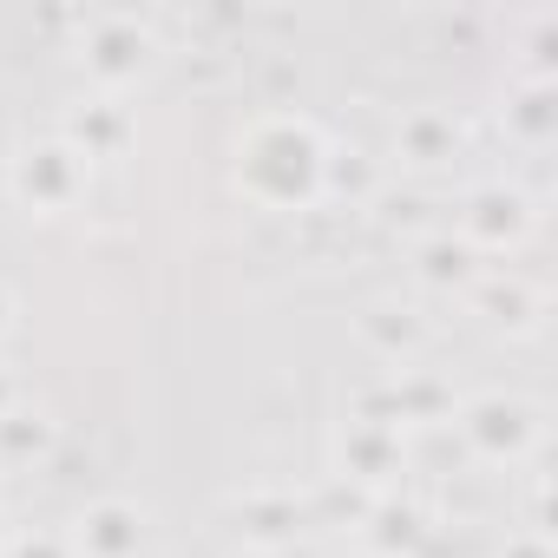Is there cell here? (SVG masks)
Returning <instances> with one entry per match:
<instances>
[{
  "instance_id": "obj_1",
  "label": "cell",
  "mask_w": 558,
  "mask_h": 558,
  "mask_svg": "<svg viewBox=\"0 0 558 558\" xmlns=\"http://www.w3.org/2000/svg\"><path fill=\"white\" fill-rule=\"evenodd\" d=\"M473 434L486 440V453H512V447L525 440V408H512V401H486V408H473Z\"/></svg>"
},
{
  "instance_id": "obj_2",
  "label": "cell",
  "mask_w": 558,
  "mask_h": 558,
  "mask_svg": "<svg viewBox=\"0 0 558 558\" xmlns=\"http://www.w3.org/2000/svg\"><path fill=\"white\" fill-rule=\"evenodd\" d=\"M86 538H93V551H99V558H125V551L138 545V525H132V512L106 506V512H93V519H86Z\"/></svg>"
},
{
  "instance_id": "obj_3",
  "label": "cell",
  "mask_w": 558,
  "mask_h": 558,
  "mask_svg": "<svg viewBox=\"0 0 558 558\" xmlns=\"http://www.w3.org/2000/svg\"><path fill=\"white\" fill-rule=\"evenodd\" d=\"M427 269L434 276H460V250H427Z\"/></svg>"
},
{
  "instance_id": "obj_4",
  "label": "cell",
  "mask_w": 558,
  "mask_h": 558,
  "mask_svg": "<svg viewBox=\"0 0 558 558\" xmlns=\"http://www.w3.org/2000/svg\"><path fill=\"white\" fill-rule=\"evenodd\" d=\"M21 558H60V551H53V545H40V551H34V545H27V551H21Z\"/></svg>"
}]
</instances>
